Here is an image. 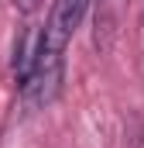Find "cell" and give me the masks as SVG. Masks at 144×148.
I'll return each instance as SVG.
<instances>
[{"instance_id":"6da1fadb","label":"cell","mask_w":144,"mask_h":148,"mask_svg":"<svg viewBox=\"0 0 144 148\" xmlns=\"http://www.w3.org/2000/svg\"><path fill=\"white\" fill-rule=\"evenodd\" d=\"M62 93V52H41L38 69L21 83V103L24 110H45Z\"/></svg>"},{"instance_id":"277c9868","label":"cell","mask_w":144,"mask_h":148,"mask_svg":"<svg viewBox=\"0 0 144 148\" xmlns=\"http://www.w3.org/2000/svg\"><path fill=\"white\" fill-rule=\"evenodd\" d=\"M14 3H17V10H24V14H31V10H35V7L41 3V0H14Z\"/></svg>"},{"instance_id":"3957f363","label":"cell","mask_w":144,"mask_h":148,"mask_svg":"<svg viewBox=\"0 0 144 148\" xmlns=\"http://www.w3.org/2000/svg\"><path fill=\"white\" fill-rule=\"evenodd\" d=\"M41 52H45V28L28 24L21 31V38H17V45H14V79H17V86L38 69Z\"/></svg>"},{"instance_id":"7a4b0ae2","label":"cell","mask_w":144,"mask_h":148,"mask_svg":"<svg viewBox=\"0 0 144 148\" xmlns=\"http://www.w3.org/2000/svg\"><path fill=\"white\" fill-rule=\"evenodd\" d=\"M89 3L93 0H55V7L48 14V24H45V48L48 52H65V45L72 41L75 28L82 24Z\"/></svg>"}]
</instances>
